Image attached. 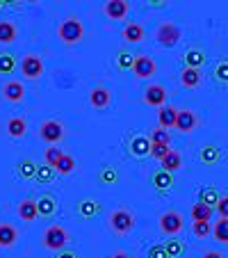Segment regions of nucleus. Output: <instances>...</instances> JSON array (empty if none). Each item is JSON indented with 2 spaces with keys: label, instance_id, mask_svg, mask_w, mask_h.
<instances>
[{
  "label": "nucleus",
  "instance_id": "12",
  "mask_svg": "<svg viewBox=\"0 0 228 258\" xmlns=\"http://www.w3.org/2000/svg\"><path fill=\"white\" fill-rule=\"evenodd\" d=\"M150 183H153V187H156L158 192H169L171 187H174V174L171 171H165V169H156L153 174H150Z\"/></svg>",
  "mask_w": 228,
  "mask_h": 258
},
{
  "label": "nucleus",
  "instance_id": "6",
  "mask_svg": "<svg viewBox=\"0 0 228 258\" xmlns=\"http://www.w3.org/2000/svg\"><path fill=\"white\" fill-rule=\"evenodd\" d=\"M130 71L137 80H148L156 76L158 64H156V59L148 57V55H135V62H132Z\"/></svg>",
  "mask_w": 228,
  "mask_h": 258
},
{
  "label": "nucleus",
  "instance_id": "5",
  "mask_svg": "<svg viewBox=\"0 0 228 258\" xmlns=\"http://www.w3.org/2000/svg\"><path fill=\"white\" fill-rule=\"evenodd\" d=\"M21 73H23L25 80H39L44 76V59L39 55L28 53L21 59Z\"/></svg>",
  "mask_w": 228,
  "mask_h": 258
},
{
  "label": "nucleus",
  "instance_id": "46",
  "mask_svg": "<svg viewBox=\"0 0 228 258\" xmlns=\"http://www.w3.org/2000/svg\"><path fill=\"white\" fill-rule=\"evenodd\" d=\"M57 258H80V256L75 251H64V249H62V251L57 253Z\"/></svg>",
  "mask_w": 228,
  "mask_h": 258
},
{
  "label": "nucleus",
  "instance_id": "4",
  "mask_svg": "<svg viewBox=\"0 0 228 258\" xmlns=\"http://www.w3.org/2000/svg\"><path fill=\"white\" fill-rule=\"evenodd\" d=\"M180 28L176 23H171V21H165V23H160L156 28V41L162 46V48H174L176 44L180 41Z\"/></svg>",
  "mask_w": 228,
  "mask_h": 258
},
{
  "label": "nucleus",
  "instance_id": "23",
  "mask_svg": "<svg viewBox=\"0 0 228 258\" xmlns=\"http://www.w3.org/2000/svg\"><path fill=\"white\" fill-rule=\"evenodd\" d=\"M19 240V233L12 224H0V247L3 249H10L14 247V242Z\"/></svg>",
  "mask_w": 228,
  "mask_h": 258
},
{
  "label": "nucleus",
  "instance_id": "37",
  "mask_svg": "<svg viewBox=\"0 0 228 258\" xmlns=\"http://www.w3.org/2000/svg\"><path fill=\"white\" fill-rule=\"evenodd\" d=\"M192 233L203 240L208 235H212V224L210 222H192Z\"/></svg>",
  "mask_w": 228,
  "mask_h": 258
},
{
  "label": "nucleus",
  "instance_id": "42",
  "mask_svg": "<svg viewBox=\"0 0 228 258\" xmlns=\"http://www.w3.org/2000/svg\"><path fill=\"white\" fill-rule=\"evenodd\" d=\"M169 151H171L169 144H150V153H148V156L156 158V160H162V158H165Z\"/></svg>",
  "mask_w": 228,
  "mask_h": 258
},
{
  "label": "nucleus",
  "instance_id": "33",
  "mask_svg": "<svg viewBox=\"0 0 228 258\" xmlns=\"http://www.w3.org/2000/svg\"><path fill=\"white\" fill-rule=\"evenodd\" d=\"M148 140H150V144H171V133L167 131V128L158 126V128L150 131Z\"/></svg>",
  "mask_w": 228,
  "mask_h": 258
},
{
  "label": "nucleus",
  "instance_id": "1",
  "mask_svg": "<svg viewBox=\"0 0 228 258\" xmlns=\"http://www.w3.org/2000/svg\"><path fill=\"white\" fill-rule=\"evenodd\" d=\"M57 37L64 46H73V44H78V41H83V37H85L83 21H80L78 16H68V19H64L57 28Z\"/></svg>",
  "mask_w": 228,
  "mask_h": 258
},
{
  "label": "nucleus",
  "instance_id": "22",
  "mask_svg": "<svg viewBox=\"0 0 228 258\" xmlns=\"http://www.w3.org/2000/svg\"><path fill=\"white\" fill-rule=\"evenodd\" d=\"M160 169H165V171H171V174H174V171H178L180 167H183V156H180L178 151H174V149H171L169 153H167L165 158H162L160 160Z\"/></svg>",
  "mask_w": 228,
  "mask_h": 258
},
{
  "label": "nucleus",
  "instance_id": "48",
  "mask_svg": "<svg viewBox=\"0 0 228 258\" xmlns=\"http://www.w3.org/2000/svg\"><path fill=\"white\" fill-rule=\"evenodd\" d=\"M7 7H19L21 5V0H3Z\"/></svg>",
  "mask_w": 228,
  "mask_h": 258
},
{
  "label": "nucleus",
  "instance_id": "43",
  "mask_svg": "<svg viewBox=\"0 0 228 258\" xmlns=\"http://www.w3.org/2000/svg\"><path fill=\"white\" fill-rule=\"evenodd\" d=\"M214 210H217V215L221 219H228V195L226 197H219V204L214 206Z\"/></svg>",
  "mask_w": 228,
  "mask_h": 258
},
{
  "label": "nucleus",
  "instance_id": "31",
  "mask_svg": "<svg viewBox=\"0 0 228 258\" xmlns=\"http://www.w3.org/2000/svg\"><path fill=\"white\" fill-rule=\"evenodd\" d=\"M162 244H165L167 253H169L171 258H178V256H183V253H185V242H183V240H178L176 235H171V238L165 240Z\"/></svg>",
  "mask_w": 228,
  "mask_h": 258
},
{
  "label": "nucleus",
  "instance_id": "35",
  "mask_svg": "<svg viewBox=\"0 0 228 258\" xmlns=\"http://www.w3.org/2000/svg\"><path fill=\"white\" fill-rule=\"evenodd\" d=\"M73 169H75V160H73V156H66V153H64V156L57 160V165H55V171L62 176H68Z\"/></svg>",
  "mask_w": 228,
  "mask_h": 258
},
{
  "label": "nucleus",
  "instance_id": "28",
  "mask_svg": "<svg viewBox=\"0 0 228 258\" xmlns=\"http://www.w3.org/2000/svg\"><path fill=\"white\" fill-rule=\"evenodd\" d=\"M78 213H80V217H85V219L96 217V215L101 213V204H98L96 199H83L78 204Z\"/></svg>",
  "mask_w": 228,
  "mask_h": 258
},
{
  "label": "nucleus",
  "instance_id": "49",
  "mask_svg": "<svg viewBox=\"0 0 228 258\" xmlns=\"http://www.w3.org/2000/svg\"><path fill=\"white\" fill-rule=\"evenodd\" d=\"M110 258H132L130 253H126V251H117L114 256H110Z\"/></svg>",
  "mask_w": 228,
  "mask_h": 258
},
{
  "label": "nucleus",
  "instance_id": "11",
  "mask_svg": "<svg viewBox=\"0 0 228 258\" xmlns=\"http://www.w3.org/2000/svg\"><path fill=\"white\" fill-rule=\"evenodd\" d=\"M199 126V117H196L194 110H178V117H176V126L180 133H192Z\"/></svg>",
  "mask_w": 228,
  "mask_h": 258
},
{
  "label": "nucleus",
  "instance_id": "36",
  "mask_svg": "<svg viewBox=\"0 0 228 258\" xmlns=\"http://www.w3.org/2000/svg\"><path fill=\"white\" fill-rule=\"evenodd\" d=\"M55 174H57V171H55V167H50V165H39L37 167V176H34V178L39 180V183H50V180L55 178Z\"/></svg>",
  "mask_w": 228,
  "mask_h": 258
},
{
  "label": "nucleus",
  "instance_id": "39",
  "mask_svg": "<svg viewBox=\"0 0 228 258\" xmlns=\"http://www.w3.org/2000/svg\"><path fill=\"white\" fill-rule=\"evenodd\" d=\"M16 67V57L12 53H0V73H12Z\"/></svg>",
  "mask_w": 228,
  "mask_h": 258
},
{
  "label": "nucleus",
  "instance_id": "40",
  "mask_svg": "<svg viewBox=\"0 0 228 258\" xmlns=\"http://www.w3.org/2000/svg\"><path fill=\"white\" fill-rule=\"evenodd\" d=\"M64 156V151L62 149H57V146H50V149H46V153H44V160H46V165H50V167H55L57 165V160Z\"/></svg>",
  "mask_w": 228,
  "mask_h": 258
},
{
  "label": "nucleus",
  "instance_id": "26",
  "mask_svg": "<svg viewBox=\"0 0 228 258\" xmlns=\"http://www.w3.org/2000/svg\"><path fill=\"white\" fill-rule=\"evenodd\" d=\"M219 158H221V151L217 144H205L199 153V160L203 165H214V162H219Z\"/></svg>",
  "mask_w": 228,
  "mask_h": 258
},
{
  "label": "nucleus",
  "instance_id": "41",
  "mask_svg": "<svg viewBox=\"0 0 228 258\" xmlns=\"http://www.w3.org/2000/svg\"><path fill=\"white\" fill-rule=\"evenodd\" d=\"M214 78H217V83L228 85V62H219L214 67Z\"/></svg>",
  "mask_w": 228,
  "mask_h": 258
},
{
  "label": "nucleus",
  "instance_id": "21",
  "mask_svg": "<svg viewBox=\"0 0 228 258\" xmlns=\"http://www.w3.org/2000/svg\"><path fill=\"white\" fill-rule=\"evenodd\" d=\"M185 64H187L189 69H201L205 62H208V55L203 53L201 48H189L187 53H185Z\"/></svg>",
  "mask_w": 228,
  "mask_h": 258
},
{
  "label": "nucleus",
  "instance_id": "24",
  "mask_svg": "<svg viewBox=\"0 0 228 258\" xmlns=\"http://www.w3.org/2000/svg\"><path fill=\"white\" fill-rule=\"evenodd\" d=\"M121 37L128 41V44H139V41L144 39V28H141L139 23H128L126 28H123Z\"/></svg>",
  "mask_w": 228,
  "mask_h": 258
},
{
  "label": "nucleus",
  "instance_id": "47",
  "mask_svg": "<svg viewBox=\"0 0 228 258\" xmlns=\"http://www.w3.org/2000/svg\"><path fill=\"white\" fill-rule=\"evenodd\" d=\"M146 3H148L150 7H162V5H167L169 0H146Z\"/></svg>",
  "mask_w": 228,
  "mask_h": 258
},
{
  "label": "nucleus",
  "instance_id": "44",
  "mask_svg": "<svg viewBox=\"0 0 228 258\" xmlns=\"http://www.w3.org/2000/svg\"><path fill=\"white\" fill-rule=\"evenodd\" d=\"M148 258H171V256L167 253L165 244H153V247L148 249Z\"/></svg>",
  "mask_w": 228,
  "mask_h": 258
},
{
  "label": "nucleus",
  "instance_id": "10",
  "mask_svg": "<svg viewBox=\"0 0 228 258\" xmlns=\"http://www.w3.org/2000/svg\"><path fill=\"white\" fill-rule=\"evenodd\" d=\"M128 12H130V3H128V0H107L105 5H103V14L110 21L126 19Z\"/></svg>",
  "mask_w": 228,
  "mask_h": 258
},
{
  "label": "nucleus",
  "instance_id": "25",
  "mask_svg": "<svg viewBox=\"0 0 228 258\" xmlns=\"http://www.w3.org/2000/svg\"><path fill=\"white\" fill-rule=\"evenodd\" d=\"M212 213H214V208H210V206H205V204H199V201H196V204L192 206V210H189L192 222H210V219H212Z\"/></svg>",
  "mask_w": 228,
  "mask_h": 258
},
{
  "label": "nucleus",
  "instance_id": "14",
  "mask_svg": "<svg viewBox=\"0 0 228 258\" xmlns=\"http://www.w3.org/2000/svg\"><path fill=\"white\" fill-rule=\"evenodd\" d=\"M110 103H112V92L107 87H103V85H98V87H94L89 92V105L96 107V110H103Z\"/></svg>",
  "mask_w": 228,
  "mask_h": 258
},
{
  "label": "nucleus",
  "instance_id": "51",
  "mask_svg": "<svg viewBox=\"0 0 228 258\" xmlns=\"http://www.w3.org/2000/svg\"><path fill=\"white\" fill-rule=\"evenodd\" d=\"M0 7H5V3H3V0H0Z\"/></svg>",
  "mask_w": 228,
  "mask_h": 258
},
{
  "label": "nucleus",
  "instance_id": "18",
  "mask_svg": "<svg viewBox=\"0 0 228 258\" xmlns=\"http://www.w3.org/2000/svg\"><path fill=\"white\" fill-rule=\"evenodd\" d=\"M16 213H19V219H23V222H34V219L39 217L37 201L34 199H23L19 204V208H16Z\"/></svg>",
  "mask_w": 228,
  "mask_h": 258
},
{
  "label": "nucleus",
  "instance_id": "50",
  "mask_svg": "<svg viewBox=\"0 0 228 258\" xmlns=\"http://www.w3.org/2000/svg\"><path fill=\"white\" fill-rule=\"evenodd\" d=\"M25 3H39V0H25Z\"/></svg>",
  "mask_w": 228,
  "mask_h": 258
},
{
  "label": "nucleus",
  "instance_id": "32",
  "mask_svg": "<svg viewBox=\"0 0 228 258\" xmlns=\"http://www.w3.org/2000/svg\"><path fill=\"white\" fill-rule=\"evenodd\" d=\"M212 238L221 244H228V219H221L212 224Z\"/></svg>",
  "mask_w": 228,
  "mask_h": 258
},
{
  "label": "nucleus",
  "instance_id": "15",
  "mask_svg": "<svg viewBox=\"0 0 228 258\" xmlns=\"http://www.w3.org/2000/svg\"><path fill=\"white\" fill-rule=\"evenodd\" d=\"M180 85H183L185 89H196L203 85V73H201V69H189L185 67L183 71H180Z\"/></svg>",
  "mask_w": 228,
  "mask_h": 258
},
{
  "label": "nucleus",
  "instance_id": "8",
  "mask_svg": "<svg viewBox=\"0 0 228 258\" xmlns=\"http://www.w3.org/2000/svg\"><path fill=\"white\" fill-rule=\"evenodd\" d=\"M183 229H185V222H183V215L180 213L167 210V213L160 215V231L165 235H178Z\"/></svg>",
  "mask_w": 228,
  "mask_h": 258
},
{
  "label": "nucleus",
  "instance_id": "17",
  "mask_svg": "<svg viewBox=\"0 0 228 258\" xmlns=\"http://www.w3.org/2000/svg\"><path fill=\"white\" fill-rule=\"evenodd\" d=\"M128 149H130V153L135 158H144L150 153V140L146 135H135L130 140V144H128Z\"/></svg>",
  "mask_w": 228,
  "mask_h": 258
},
{
  "label": "nucleus",
  "instance_id": "19",
  "mask_svg": "<svg viewBox=\"0 0 228 258\" xmlns=\"http://www.w3.org/2000/svg\"><path fill=\"white\" fill-rule=\"evenodd\" d=\"M176 117H178V107L174 105H162L160 112H158V123H160L162 128H174L176 126Z\"/></svg>",
  "mask_w": 228,
  "mask_h": 258
},
{
  "label": "nucleus",
  "instance_id": "13",
  "mask_svg": "<svg viewBox=\"0 0 228 258\" xmlns=\"http://www.w3.org/2000/svg\"><path fill=\"white\" fill-rule=\"evenodd\" d=\"M3 98L7 103H21L25 98V87L19 80H10V83L3 85Z\"/></svg>",
  "mask_w": 228,
  "mask_h": 258
},
{
  "label": "nucleus",
  "instance_id": "38",
  "mask_svg": "<svg viewBox=\"0 0 228 258\" xmlns=\"http://www.w3.org/2000/svg\"><path fill=\"white\" fill-rule=\"evenodd\" d=\"M132 62H135V55H130L128 50H119L117 53V67L121 69V71L132 69Z\"/></svg>",
  "mask_w": 228,
  "mask_h": 258
},
{
  "label": "nucleus",
  "instance_id": "45",
  "mask_svg": "<svg viewBox=\"0 0 228 258\" xmlns=\"http://www.w3.org/2000/svg\"><path fill=\"white\" fill-rule=\"evenodd\" d=\"M203 258H223V253L214 251V249H208V251H205V253H203Z\"/></svg>",
  "mask_w": 228,
  "mask_h": 258
},
{
  "label": "nucleus",
  "instance_id": "30",
  "mask_svg": "<svg viewBox=\"0 0 228 258\" xmlns=\"http://www.w3.org/2000/svg\"><path fill=\"white\" fill-rule=\"evenodd\" d=\"M16 39V25L12 21H0V44H12Z\"/></svg>",
  "mask_w": 228,
  "mask_h": 258
},
{
  "label": "nucleus",
  "instance_id": "2",
  "mask_svg": "<svg viewBox=\"0 0 228 258\" xmlns=\"http://www.w3.org/2000/svg\"><path fill=\"white\" fill-rule=\"evenodd\" d=\"M41 244H44L46 249H50V251H62V249L68 244L66 229L59 224H50L48 229L44 231V235H41Z\"/></svg>",
  "mask_w": 228,
  "mask_h": 258
},
{
  "label": "nucleus",
  "instance_id": "16",
  "mask_svg": "<svg viewBox=\"0 0 228 258\" xmlns=\"http://www.w3.org/2000/svg\"><path fill=\"white\" fill-rule=\"evenodd\" d=\"M5 131H7V135L14 137V140H23V137L28 135V121H25L23 117H12V119H7Z\"/></svg>",
  "mask_w": 228,
  "mask_h": 258
},
{
  "label": "nucleus",
  "instance_id": "29",
  "mask_svg": "<svg viewBox=\"0 0 228 258\" xmlns=\"http://www.w3.org/2000/svg\"><path fill=\"white\" fill-rule=\"evenodd\" d=\"M199 204H205V206H210V208H214V206L219 204V192H217V187H214V185L203 187V190L199 192Z\"/></svg>",
  "mask_w": 228,
  "mask_h": 258
},
{
  "label": "nucleus",
  "instance_id": "27",
  "mask_svg": "<svg viewBox=\"0 0 228 258\" xmlns=\"http://www.w3.org/2000/svg\"><path fill=\"white\" fill-rule=\"evenodd\" d=\"M37 162L32 160V158H23V160H19V165H16V174L21 176V178H34L37 176Z\"/></svg>",
  "mask_w": 228,
  "mask_h": 258
},
{
  "label": "nucleus",
  "instance_id": "3",
  "mask_svg": "<svg viewBox=\"0 0 228 258\" xmlns=\"http://www.w3.org/2000/svg\"><path fill=\"white\" fill-rule=\"evenodd\" d=\"M110 229L117 235H128L135 229V215L126 208H119L110 215Z\"/></svg>",
  "mask_w": 228,
  "mask_h": 258
},
{
  "label": "nucleus",
  "instance_id": "20",
  "mask_svg": "<svg viewBox=\"0 0 228 258\" xmlns=\"http://www.w3.org/2000/svg\"><path fill=\"white\" fill-rule=\"evenodd\" d=\"M37 210H39L41 217H53L57 213V199L50 195H44L37 199Z\"/></svg>",
  "mask_w": 228,
  "mask_h": 258
},
{
  "label": "nucleus",
  "instance_id": "9",
  "mask_svg": "<svg viewBox=\"0 0 228 258\" xmlns=\"http://www.w3.org/2000/svg\"><path fill=\"white\" fill-rule=\"evenodd\" d=\"M167 98H169V92L165 89V85H148L144 89V103L150 107L167 105Z\"/></svg>",
  "mask_w": 228,
  "mask_h": 258
},
{
  "label": "nucleus",
  "instance_id": "7",
  "mask_svg": "<svg viewBox=\"0 0 228 258\" xmlns=\"http://www.w3.org/2000/svg\"><path fill=\"white\" fill-rule=\"evenodd\" d=\"M39 137L50 146H57L59 142L64 140V126L55 119H46L44 123L39 126Z\"/></svg>",
  "mask_w": 228,
  "mask_h": 258
},
{
  "label": "nucleus",
  "instance_id": "34",
  "mask_svg": "<svg viewBox=\"0 0 228 258\" xmlns=\"http://www.w3.org/2000/svg\"><path fill=\"white\" fill-rule=\"evenodd\" d=\"M98 180H101V183H105V185H117V183H119L117 167H103L101 174H98Z\"/></svg>",
  "mask_w": 228,
  "mask_h": 258
}]
</instances>
